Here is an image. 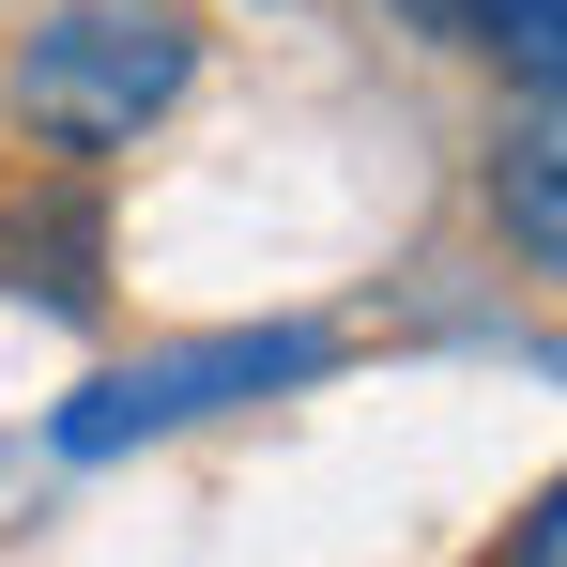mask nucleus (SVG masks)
<instances>
[{
  "label": "nucleus",
  "instance_id": "obj_1",
  "mask_svg": "<svg viewBox=\"0 0 567 567\" xmlns=\"http://www.w3.org/2000/svg\"><path fill=\"white\" fill-rule=\"evenodd\" d=\"M185 78H199V31L169 0H62V16H31L0 93L47 154H138V123H169Z\"/></svg>",
  "mask_w": 567,
  "mask_h": 567
},
{
  "label": "nucleus",
  "instance_id": "obj_2",
  "mask_svg": "<svg viewBox=\"0 0 567 567\" xmlns=\"http://www.w3.org/2000/svg\"><path fill=\"white\" fill-rule=\"evenodd\" d=\"M338 369V322H215L185 353H138V369H93L62 414H47V445L62 461H123V445H169L199 414H230V399H277V383H322Z\"/></svg>",
  "mask_w": 567,
  "mask_h": 567
},
{
  "label": "nucleus",
  "instance_id": "obj_3",
  "mask_svg": "<svg viewBox=\"0 0 567 567\" xmlns=\"http://www.w3.org/2000/svg\"><path fill=\"white\" fill-rule=\"evenodd\" d=\"M0 291L47 307V322H107V199L93 185L0 199Z\"/></svg>",
  "mask_w": 567,
  "mask_h": 567
},
{
  "label": "nucleus",
  "instance_id": "obj_4",
  "mask_svg": "<svg viewBox=\"0 0 567 567\" xmlns=\"http://www.w3.org/2000/svg\"><path fill=\"white\" fill-rule=\"evenodd\" d=\"M491 215L522 246V277H567V185H553V107L522 93V138L491 154Z\"/></svg>",
  "mask_w": 567,
  "mask_h": 567
},
{
  "label": "nucleus",
  "instance_id": "obj_5",
  "mask_svg": "<svg viewBox=\"0 0 567 567\" xmlns=\"http://www.w3.org/2000/svg\"><path fill=\"white\" fill-rule=\"evenodd\" d=\"M461 47H491L522 93L553 107V62H567V0H461Z\"/></svg>",
  "mask_w": 567,
  "mask_h": 567
},
{
  "label": "nucleus",
  "instance_id": "obj_6",
  "mask_svg": "<svg viewBox=\"0 0 567 567\" xmlns=\"http://www.w3.org/2000/svg\"><path fill=\"white\" fill-rule=\"evenodd\" d=\"M553 522H567V506H553V491H537V506L506 522V567H553Z\"/></svg>",
  "mask_w": 567,
  "mask_h": 567
},
{
  "label": "nucleus",
  "instance_id": "obj_7",
  "mask_svg": "<svg viewBox=\"0 0 567 567\" xmlns=\"http://www.w3.org/2000/svg\"><path fill=\"white\" fill-rule=\"evenodd\" d=\"M399 31H430V47H461V0H383Z\"/></svg>",
  "mask_w": 567,
  "mask_h": 567
}]
</instances>
